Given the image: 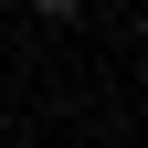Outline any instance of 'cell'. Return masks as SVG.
<instances>
[{
    "label": "cell",
    "instance_id": "6da1fadb",
    "mask_svg": "<svg viewBox=\"0 0 148 148\" xmlns=\"http://www.w3.org/2000/svg\"><path fill=\"white\" fill-rule=\"evenodd\" d=\"M21 11H32V21H53V32H74V21H85V0H21Z\"/></svg>",
    "mask_w": 148,
    "mask_h": 148
}]
</instances>
